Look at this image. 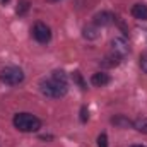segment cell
Segmentation results:
<instances>
[{
  "mask_svg": "<svg viewBox=\"0 0 147 147\" xmlns=\"http://www.w3.org/2000/svg\"><path fill=\"white\" fill-rule=\"evenodd\" d=\"M130 147H146V146H140V144H135V146H130Z\"/></svg>",
  "mask_w": 147,
  "mask_h": 147,
  "instance_id": "obj_19",
  "label": "cell"
},
{
  "mask_svg": "<svg viewBox=\"0 0 147 147\" xmlns=\"http://www.w3.org/2000/svg\"><path fill=\"white\" fill-rule=\"evenodd\" d=\"M39 87H41V92L46 96V98H53V99H60L67 94L69 91V84H62V82H57L53 79H48V80H41L39 82Z\"/></svg>",
  "mask_w": 147,
  "mask_h": 147,
  "instance_id": "obj_2",
  "label": "cell"
},
{
  "mask_svg": "<svg viewBox=\"0 0 147 147\" xmlns=\"http://www.w3.org/2000/svg\"><path fill=\"white\" fill-rule=\"evenodd\" d=\"M0 80L5 86H19L24 82V72L19 67H5L0 70Z\"/></svg>",
  "mask_w": 147,
  "mask_h": 147,
  "instance_id": "obj_3",
  "label": "cell"
},
{
  "mask_svg": "<svg viewBox=\"0 0 147 147\" xmlns=\"http://www.w3.org/2000/svg\"><path fill=\"white\" fill-rule=\"evenodd\" d=\"M120 62H121V57H118L116 53H111L108 57H105L103 65L105 67H116V65H120Z\"/></svg>",
  "mask_w": 147,
  "mask_h": 147,
  "instance_id": "obj_12",
  "label": "cell"
},
{
  "mask_svg": "<svg viewBox=\"0 0 147 147\" xmlns=\"http://www.w3.org/2000/svg\"><path fill=\"white\" fill-rule=\"evenodd\" d=\"M140 65H142V67H144V69L147 70V57H144V58H140Z\"/></svg>",
  "mask_w": 147,
  "mask_h": 147,
  "instance_id": "obj_18",
  "label": "cell"
},
{
  "mask_svg": "<svg viewBox=\"0 0 147 147\" xmlns=\"http://www.w3.org/2000/svg\"><path fill=\"white\" fill-rule=\"evenodd\" d=\"M72 79H74V82H75V84H79V87H80L82 91H86V89H87V86H86V82H84V79H82L80 72H77V70H75V72L72 74Z\"/></svg>",
  "mask_w": 147,
  "mask_h": 147,
  "instance_id": "obj_14",
  "label": "cell"
},
{
  "mask_svg": "<svg viewBox=\"0 0 147 147\" xmlns=\"http://www.w3.org/2000/svg\"><path fill=\"white\" fill-rule=\"evenodd\" d=\"M110 82H111V77H110V74H106V72H96V74H92V77H91V84L96 86V87H105Z\"/></svg>",
  "mask_w": 147,
  "mask_h": 147,
  "instance_id": "obj_7",
  "label": "cell"
},
{
  "mask_svg": "<svg viewBox=\"0 0 147 147\" xmlns=\"http://www.w3.org/2000/svg\"><path fill=\"white\" fill-rule=\"evenodd\" d=\"M132 16L139 21H147V3H135L132 7Z\"/></svg>",
  "mask_w": 147,
  "mask_h": 147,
  "instance_id": "obj_9",
  "label": "cell"
},
{
  "mask_svg": "<svg viewBox=\"0 0 147 147\" xmlns=\"http://www.w3.org/2000/svg\"><path fill=\"white\" fill-rule=\"evenodd\" d=\"M51 79L57 80V82H62V84H69L67 74L63 72V70H53V72H51Z\"/></svg>",
  "mask_w": 147,
  "mask_h": 147,
  "instance_id": "obj_13",
  "label": "cell"
},
{
  "mask_svg": "<svg viewBox=\"0 0 147 147\" xmlns=\"http://www.w3.org/2000/svg\"><path fill=\"white\" fill-rule=\"evenodd\" d=\"M50 2H58V0H50Z\"/></svg>",
  "mask_w": 147,
  "mask_h": 147,
  "instance_id": "obj_21",
  "label": "cell"
},
{
  "mask_svg": "<svg viewBox=\"0 0 147 147\" xmlns=\"http://www.w3.org/2000/svg\"><path fill=\"white\" fill-rule=\"evenodd\" d=\"M29 5H31V3H29L28 0H21L19 5H17V14H19V16H24V14L29 10Z\"/></svg>",
  "mask_w": 147,
  "mask_h": 147,
  "instance_id": "obj_15",
  "label": "cell"
},
{
  "mask_svg": "<svg viewBox=\"0 0 147 147\" xmlns=\"http://www.w3.org/2000/svg\"><path fill=\"white\" fill-rule=\"evenodd\" d=\"M0 2H2V3H7V2H9V0H0Z\"/></svg>",
  "mask_w": 147,
  "mask_h": 147,
  "instance_id": "obj_20",
  "label": "cell"
},
{
  "mask_svg": "<svg viewBox=\"0 0 147 147\" xmlns=\"http://www.w3.org/2000/svg\"><path fill=\"white\" fill-rule=\"evenodd\" d=\"M132 127H134L137 132H140V134H146V135H147V116H139L137 120H134Z\"/></svg>",
  "mask_w": 147,
  "mask_h": 147,
  "instance_id": "obj_11",
  "label": "cell"
},
{
  "mask_svg": "<svg viewBox=\"0 0 147 147\" xmlns=\"http://www.w3.org/2000/svg\"><path fill=\"white\" fill-rule=\"evenodd\" d=\"M98 147H108V135L106 134H101L98 137Z\"/></svg>",
  "mask_w": 147,
  "mask_h": 147,
  "instance_id": "obj_16",
  "label": "cell"
},
{
  "mask_svg": "<svg viewBox=\"0 0 147 147\" xmlns=\"http://www.w3.org/2000/svg\"><path fill=\"white\" fill-rule=\"evenodd\" d=\"M110 121L116 127V128H130L132 123H134V121H132L128 116H125V115H115V116H111Z\"/></svg>",
  "mask_w": 147,
  "mask_h": 147,
  "instance_id": "obj_8",
  "label": "cell"
},
{
  "mask_svg": "<svg viewBox=\"0 0 147 147\" xmlns=\"http://www.w3.org/2000/svg\"><path fill=\"white\" fill-rule=\"evenodd\" d=\"M82 36L86 39H98L99 38V29L96 24H91V26H86L82 29Z\"/></svg>",
  "mask_w": 147,
  "mask_h": 147,
  "instance_id": "obj_10",
  "label": "cell"
},
{
  "mask_svg": "<svg viewBox=\"0 0 147 147\" xmlns=\"http://www.w3.org/2000/svg\"><path fill=\"white\" fill-rule=\"evenodd\" d=\"M31 33H33V38L36 39L38 43H41V45H45V43H48L51 39V29L45 22H36L33 26Z\"/></svg>",
  "mask_w": 147,
  "mask_h": 147,
  "instance_id": "obj_4",
  "label": "cell"
},
{
  "mask_svg": "<svg viewBox=\"0 0 147 147\" xmlns=\"http://www.w3.org/2000/svg\"><path fill=\"white\" fill-rule=\"evenodd\" d=\"M87 118H89L87 106H82V108H80V121H82V123H86V121H87Z\"/></svg>",
  "mask_w": 147,
  "mask_h": 147,
  "instance_id": "obj_17",
  "label": "cell"
},
{
  "mask_svg": "<svg viewBox=\"0 0 147 147\" xmlns=\"http://www.w3.org/2000/svg\"><path fill=\"white\" fill-rule=\"evenodd\" d=\"M115 22V16L111 14V12H106V10H103V12H99V14H96L94 16V24L99 28H105V26H110Z\"/></svg>",
  "mask_w": 147,
  "mask_h": 147,
  "instance_id": "obj_6",
  "label": "cell"
},
{
  "mask_svg": "<svg viewBox=\"0 0 147 147\" xmlns=\"http://www.w3.org/2000/svg\"><path fill=\"white\" fill-rule=\"evenodd\" d=\"M111 46H113V53H116L118 57H127L128 55V51H130V48H128V43L123 39V38H115L113 41H111Z\"/></svg>",
  "mask_w": 147,
  "mask_h": 147,
  "instance_id": "obj_5",
  "label": "cell"
},
{
  "mask_svg": "<svg viewBox=\"0 0 147 147\" xmlns=\"http://www.w3.org/2000/svg\"><path fill=\"white\" fill-rule=\"evenodd\" d=\"M12 123H14V127L19 132H24V134L38 132L41 128V120L38 118L36 115H31V113H17L14 116Z\"/></svg>",
  "mask_w": 147,
  "mask_h": 147,
  "instance_id": "obj_1",
  "label": "cell"
}]
</instances>
